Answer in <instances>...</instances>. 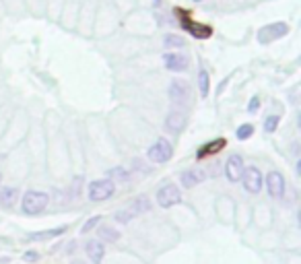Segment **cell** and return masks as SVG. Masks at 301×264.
<instances>
[{"instance_id":"cell-1","label":"cell","mask_w":301,"mask_h":264,"mask_svg":"<svg viewBox=\"0 0 301 264\" xmlns=\"http://www.w3.org/2000/svg\"><path fill=\"white\" fill-rule=\"evenodd\" d=\"M48 202H50V196H48L46 192H42V190H27V192L23 194L21 209H23L25 215L33 217V215L44 213L46 206H48Z\"/></svg>"},{"instance_id":"cell-2","label":"cell","mask_w":301,"mask_h":264,"mask_svg":"<svg viewBox=\"0 0 301 264\" xmlns=\"http://www.w3.org/2000/svg\"><path fill=\"white\" fill-rule=\"evenodd\" d=\"M146 157H148V161L159 163V165L161 163H167L174 157V147H172V143L167 139H157L153 145L148 147Z\"/></svg>"},{"instance_id":"cell-3","label":"cell","mask_w":301,"mask_h":264,"mask_svg":"<svg viewBox=\"0 0 301 264\" xmlns=\"http://www.w3.org/2000/svg\"><path fill=\"white\" fill-rule=\"evenodd\" d=\"M176 15H180L182 27H184V29H186V33H190L194 40H209V37L213 35V27L192 21V19L188 17V13H184L182 9H176Z\"/></svg>"},{"instance_id":"cell-4","label":"cell","mask_w":301,"mask_h":264,"mask_svg":"<svg viewBox=\"0 0 301 264\" xmlns=\"http://www.w3.org/2000/svg\"><path fill=\"white\" fill-rule=\"evenodd\" d=\"M116 192V184L114 180L105 178V180H93L89 184V198L93 202H103V200H109Z\"/></svg>"},{"instance_id":"cell-5","label":"cell","mask_w":301,"mask_h":264,"mask_svg":"<svg viewBox=\"0 0 301 264\" xmlns=\"http://www.w3.org/2000/svg\"><path fill=\"white\" fill-rule=\"evenodd\" d=\"M287 33H289V25H287L285 21H276V23H270V25L260 27V31H258V42H260L262 46H266V44H272V42H276V40H283Z\"/></svg>"},{"instance_id":"cell-6","label":"cell","mask_w":301,"mask_h":264,"mask_svg":"<svg viewBox=\"0 0 301 264\" xmlns=\"http://www.w3.org/2000/svg\"><path fill=\"white\" fill-rule=\"evenodd\" d=\"M239 182L243 184V190L250 192V194H258V192L264 188V176H262V172H260L258 167H254V165H250V167L243 169Z\"/></svg>"},{"instance_id":"cell-7","label":"cell","mask_w":301,"mask_h":264,"mask_svg":"<svg viewBox=\"0 0 301 264\" xmlns=\"http://www.w3.org/2000/svg\"><path fill=\"white\" fill-rule=\"evenodd\" d=\"M155 198H157V204L161 209H172V206H176V204L182 202V190L176 184H165V186H161L157 190V196Z\"/></svg>"},{"instance_id":"cell-8","label":"cell","mask_w":301,"mask_h":264,"mask_svg":"<svg viewBox=\"0 0 301 264\" xmlns=\"http://www.w3.org/2000/svg\"><path fill=\"white\" fill-rule=\"evenodd\" d=\"M264 186L268 190V194L276 200H280L285 196V190H287V184H285V178L280 172H270L266 178H264Z\"/></svg>"},{"instance_id":"cell-9","label":"cell","mask_w":301,"mask_h":264,"mask_svg":"<svg viewBox=\"0 0 301 264\" xmlns=\"http://www.w3.org/2000/svg\"><path fill=\"white\" fill-rule=\"evenodd\" d=\"M243 169H246V165H243L241 155H231V157L227 159V163H225V176H227V180H229L231 184H235V182L241 180Z\"/></svg>"},{"instance_id":"cell-10","label":"cell","mask_w":301,"mask_h":264,"mask_svg":"<svg viewBox=\"0 0 301 264\" xmlns=\"http://www.w3.org/2000/svg\"><path fill=\"white\" fill-rule=\"evenodd\" d=\"M186 124H188L186 114H182V111H178V109L170 111L167 118H165V130L172 132V135H180V132L186 128Z\"/></svg>"},{"instance_id":"cell-11","label":"cell","mask_w":301,"mask_h":264,"mask_svg":"<svg viewBox=\"0 0 301 264\" xmlns=\"http://www.w3.org/2000/svg\"><path fill=\"white\" fill-rule=\"evenodd\" d=\"M167 93H170V99H172L174 103H186V101L190 99V87H188V83H184V81H180V79L172 81Z\"/></svg>"},{"instance_id":"cell-12","label":"cell","mask_w":301,"mask_h":264,"mask_svg":"<svg viewBox=\"0 0 301 264\" xmlns=\"http://www.w3.org/2000/svg\"><path fill=\"white\" fill-rule=\"evenodd\" d=\"M163 64L172 72H184L188 68V58L184 54H178V52H167L163 56Z\"/></svg>"},{"instance_id":"cell-13","label":"cell","mask_w":301,"mask_h":264,"mask_svg":"<svg viewBox=\"0 0 301 264\" xmlns=\"http://www.w3.org/2000/svg\"><path fill=\"white\" fill-rule=\"evenodd\" d=\"M85 252H87V256L91 258L93 264H101L103 256H105V246L99 239H89L87 246H85Z\"/></svg>"},{"instance_id":"cell-14","label":"cell","mask_w":301,"mask_h":264,"mask_svg":"<svg viewBox=\"0 0 301 264\" xmlns=\"http://www.w3.org/2000/svg\"><path fill=\"white\" fill-rule=\"evenodd\" d=\"M227 145V141L221 137V139H213V141H209L206 145H202L198 151H196V159H204V157H209V155H217L223 147Z\"/></svg>"},{"instance_id":"cell-15","label":"cell","mask_w":301,"mask_h":264,"mask_svg":"<svg viewBox=\"0 0 301 264\" xmlns=\"http://www.w3.org/2000/svg\"><path fill=\"white\" fill-rule=\"evenodd\" d=\"M19 198H21V194H19V190L13 188V186H5L3 190H0V206H3V209L15 206Z\"/></svg>"},{"instance_id":"cell-16","label":"cell","mask_w":301,"mask_h":264,"mask_svg":"<svg viewBox=\"0 0 301 264\" xmlns=\"http://www.w3.org/2000/svg\"><path fill=\"white\" fill-rule=\"evenodd\" d=\"M202 180H204V172H200V169H186V172H182V176H180V182H182L184 188H194V186H198Z\"/></svg>"},{"instance_id":"cell-17","label":"cell","mask_w":301,"mask_h":264,"mask_svg":"<svg viewBox=\"0 0 301 264\" xmlns=\"http://www.w3.org/2000/svg\"><path fill=\"white\" fill-rule=\"evenodd\" d=\"M66 229H68L66 225H60V227H56V229H46V231L29 233V235H27V239H29V241H46V239H54V237L64 235V231H66Z\"/></svg>"},{"instance_id":"cell-18","label":"cell","mask_w":301,"mask_h":264,"mask_svg":"<svg viewBox=\"0 0 301 264\" xmlns=\"http://www.w3.org/2000/svg\"><path fill=\"white\" fill-rule=\"evenodd\" d=\"M198 91H200L202 99L209 97V91H211V74H209V70L204 66H200V70H198Z\"/></svg>"},{"instance_id":"cell-19","label":"cell","mask_w":301,"mask_h":264,"mask_svg":"<svg viewBox=\"0 0 301 264\" xmlns=\"http://www.w3.org/2000/svg\"><path fill=\"white\" fill-rule=\"evenodd\" d=\"M150 209V200L146 198V196H138L136 200H132L130 202V206H128V211L136 217V215H142V213H146Z\"/></svg>"},{"instance_id":"cell-20","label":"cell","mask_w":301,"mask_h":264,"mask_svg":"<svg viewBox=\"0 0 301 264\" xmlns=\"http://www.w3.org/2000/svg\"><path fill=\"white\" fill-rule=\"evenodd\" d=\"M97 233H99V241H103V243L105 241H118L120 239V231H116L114 227H107V225H103Z\"/></svg>"},{"instance_id":"cell-21","label":"cell","mask_w":301,"mask_h":264,"mask_svg":"<svg viewBox=\"0 0 301 264\" xmlns=\"http://www.w3.org/2000/svg\"><path fill=\"white\" fill-rule=\"evenodd\" d=\"M163 46H165V48H170V50H174V48H184V46H186V40H184V37H180V35L170 33V35H165V37H163Z\"/></svg>"},{"instance_id":"cell-22","label":"cell","mask_w":301,"mask_h":264,"mask_svg":"<svg viewBox=\"0 0 301 264\" xmlns=\"http://www.w3.org/2000/svg\"><path fill=\"white\" fill-rule=\"evenodd\" d=\"M252 135H254V124H241L235 130L237 141H248V139H252Z\"/></svg>"},{"instance_id":"cell-23","label":"cell","mask_w":301,"mask_h":264,"mask_svg":"<svg viewBox=\"0 0 301 264\" xmlns=\"http://www.w3.org/2000/svg\"><path fill=\"white\" fill-rule=\"evenodd\" d=\"M278 122H280V118H278L276 114H270V116H266V118H264V132H268V135H272V132H276V128H278Z\"/></svg>"},{"instance_id":"cell-24","label":"cell","mask_w":301,"mask_h":264,"mask_svg":"<svg viewBox=\"0 0 301 264\" xmlns=\"http://www.w3.org/2000/svg\"><path fill=\"white\" fill-rule=\"evenodd\" d=\"M107 176H109V178H116L118 182H128V180H130V174H128L124 167H114V169L107 172Z\"/></svg>"},{"instance_id":"cell-25","label":"cell","mask_w":301,"mask_h":264,"mask_svg":"<svg viewBox=\"0 0 301 264\" xmlns=\"http://www.w3.org/2000/svg\"><path fill=\"white\" fill-rule=\"evenodd\" d=\"M132 217H134V215H132L130 211H118V213H116V221H118V223H128Z\"/></svg>"},{"instance_id":"cell-26","label":"cell","mask_w":301,"mask_h":264,"mask_svg":"<svg viewBox=\"0 0 301 264\" xmlns=\"http://www.w3.org/2000/svg\"><path fill=\"white\" fill-rule=\"evenodd\" d=\"M99 221H101V217H93V219H89V221L83 225V229H81V231H83V233H89L95 225H99Z\"/></svg>"},{"instance_id":"cell-27","label":"cell","mask_w":301,"mask_h":264,"mask_svg":"<svg viewBox=\"0 0 301 264\" xmlns=\"http://www.w3.org/2000/svg\"><path fill=\"white\" fill-rule=\"evenodd\" d=\"M258 107H260V97H252L248 103V111L254 114V111H258Z\"/></svg>"},{"instance_id":"cell-28","label":"cell","mask_w":301,"mask_h":264,"mask_svg":"<svg viewBox=\"0 0 301 264\" xmlns=\"http://www.w3.org/2000/svg\"><path fill=\"white\" fill-rule=\"evenodd\" d=\"M25 258H27V260H37V258H40V254H37V252H27V254H25Z\"/></svg>"},{"instance_id":"cell-29","label":"cell","mask_w":301,"mask_h":264,"mask_svg":"<svg viewBox=\"0 0 301 264\" xmlns=\"http://www.w3.org/2000/svg\"><path fill=\"white\" fill-rule=\"evenodd\" d=\"M153 5H155V7H159V5H161V0H153Z\"/></svg>"},{"instance_id":"cell-30","label":"cell","mask_w":301,"mask_h":264,"mask_svg":"<svg viewBox=\"0 0 301 264\" xmlns=\"http://www.w3.org/2000/svg\"><path fill=\"white\" fill-rule=\"evenodd\" d=\"M194 3H202V0H194Z\"/></svg>"},{"instance_id":"cell-31","label":"cell","mask_w":301,"mask_h":264,"mask_svg":"<svg viewBox=\"0 0 301 264\" xmlns=\"http://www.w3.org/2000/svg\"><path fill=\"white\" fill-rule=\"evenodd\" d=\"M0 182H3V174H0Z\"/></svg>"}]
</instances>
